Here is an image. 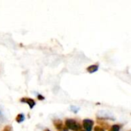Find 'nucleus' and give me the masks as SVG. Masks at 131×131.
<instances>
[{
  "label": "nucleus",
  "instance_id": "obj_9",
  "mask_svg": "<svg viewBox=\"0 0 131 131\" xmlns=\"http://www.w3.org/2000/svg\"><path fill=\"white\" fill-rule=\"evenodd\" d=\"M71 110L74 112V113H78V111L80 110V108L78 107H76V106H71Z\"/></svg>",
  "mask_w": 131,
  "mask_h": 131
},
{
  "label": "nucleus",
  "instance_id": "obj_14",
  "mask_svg": "<svg viewBox=\"0 0 131 131\" xmlns=\"http://www.w3.org/2000/svg\"><path fill=\"white\" fill-rule=\"evenodd\" d=\"M81 131H85V130H81Z\"/></svg>",
  "mask_w": 131,
  "mask_h": 131
},
{
  "label": "nucleus",
  "instance_id": "obj_1",
  "mask_svg": "<svg viewBox=\"0 0 131 131\" xmlns=\"http://www.w3.org/2000/svg\"><path fill=\"white\" fill-rule=\"evenodd\" d=\"M65 125L68 129L73 131H79L81 129V125L73 119H67L65 121Z\"/></svg>",
  "mask_w": 131,
  "mask_h": 131
},
{
  "label": "nucleus",
  "instance_id": "obj_3",
  "mask_svg": "<svg viewBox=\"0 0 131 131\" xmlns=\"http://www.w3.org/2000/svg\"><path fill=\"white\" fill-rule=\"evenodd\" d=\"M94 126V121L90 119H84L83 121V127L85 131H91Z\"/></svg>",
  "mask_w": 131,
  "mask_h": 131
},
{
  "label": "nucleus",
  "instance_id": "obj_7",
  "mask_svg": "<svg viewBox=\"0 0 131 131\" xmlns=\"http://www.w3.org/2000/svg\"><path fill=\"white\" fill-rule=\"evenodd\" d=\"M54 124L55 126V127L58 130H61L62 129V122L59 120H56L54 121Z\"/></svg>",
  "mask_w": 131,
  "mask_h": 131
},
{
  "label": "nucleus",
  "instance_id": "obj_11",
  "mask_svg": "<svg viewBox=\"0 0 131 131\" xmlns=\"http://www.w3.org/2000/svg\"><path fill=\"white\" fill-rule=\"evenodd\" d=\"M2 131H11V127H10V126H6Z\"/></svg>",
  "mask_w": 131,
  "mask_h": 131
},
{
  "label": "nucleus",
  "instance_id": "obj_5",
  "mask_svg": "<svg viewBox=\"0 0 131 131\" xmlns=\"http://www.w3.org/2000/svg\"><path fill=\"white\" fill-rule=\"evenodd\" d=\"M98 68H99V66L97 64H92V65H91V66H89V67L87 68V71L89 73L92 74V73H94V72L97 71H98Z\"/></svg>",
  "mask_w": 131,
  "mask_h": 131
},
{
  "label": "nucleus",
  "instance_id": "obj_6",
  "mask_svg": "<svg viewBox=\"0 0 131 131\" xmlns=\"http://www.w3.org/2000/svg\"><path fill=\"white\" fill-rule=\"evenodd\" d=\"M15 121H16V122L18 123V124L22 123V122L25 121V115H24L23 114H18L17 117H16V118H15Z\"/></svg>",
  "mask_w": 131,
  "mask_h": 131
},
{
  "label": "nucleus",
  "instance_id": "obj_2",
  "mask_svg": "<svg viewBox=\"0 0 131 131\" xmlns=\"http://www.w3.org/2000/svg\"><path fill=\"white\" fill-rule=\"evenodd\" d=\"M97 116L99 118H105V119H109V120H114V117L111 113L107 111H99L97 113Z\"/></svg>",
  "mask_w": 131,
  "mask_h": 131
},
{
  "label": "nucleus",
  "instance_id": "obj_8",
  "mask_svg": "<svg viewBox=\"0 0 131 131\" xmlns=\"http://www.w3.org/2000/svg\"><path fill=\"white\" fill-rule=\"evenodd\" d=\"M111 131H120V126H118L117 124L113 125V127H111Z\"/></svg>",
  "mask_w": 131,
  "mask_h": 131
},
{
  "label": "nucleus",
  "instance_id": "obj_12",
  "mask_svg": "<svg viewBox=\"0 0 131 131\" xmlns=\"http://www.w3.org/2000/svg\"><path fill=\"white\" fill-rule=\"evenodd\" d=\"M37 97H38V100H40V101H41V100H45V97H44L43 96L40 95V94H38Z\"/></svg>",
  "mask_w": 131,
  "mask_h": 131
},
{
  "label": "nucleus",
  "instance_id": "obj_13",
  "mask_svg": "<svg viewBox=\"0 0 131 131\" xmlns=\"http://www.w3.org/2000/svg\"><path fill=\"white\" fill-rule=\"evenodd\" d=\"M45 131H50L48 129H46V130H45Z\"/></svg>",
  "mask_w": 131,
  "mask_h": 131
},
{
  "label": "nucleus",
  "instance_id": "obj_4",
  "mask_svg": "<svg viewBox=\"0 0 131 131\" xmlns=\"http://www.w3.org/2000/svg\"><path fill=\"white\" fill-rule=\"evenodd\" d=\"M20 102H21V103L27 104L29 106L30 109H32V108L35 106V104H35V101L33 99L28 98V97H22V98H21Z\"/></svg>",
  "mask_w": 131,
  "mask_h": 131
},
{
  "label": "nucleus",
  "instance_id": "obj_10",
  "mask_svg": "<svg viewBox=\"0 0 131 131\" xmlns=\"http://www.w3.org/2000/svg\"><path fill=\"white\" fill-rule=\"evenodd\" d=\"M94 131H105V130H104V128H102L101 127H99V126H96V127H94Z\"/></svg>",
  "mask_w": 131,
  "mask_h": 131
}]
</instances>
